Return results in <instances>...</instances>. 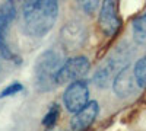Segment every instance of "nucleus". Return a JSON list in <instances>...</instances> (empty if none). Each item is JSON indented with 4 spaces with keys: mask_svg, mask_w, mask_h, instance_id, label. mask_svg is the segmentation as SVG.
Instances as JSON below:
<instances>
[{
    "mask_svg": "<svg viewBox=\"0 0 146 131\" xmlns=\"http://www.w3.org/2000/svg\"><path fill=\"white\" fill-rule=\"evenodd\" d=\"M57 0H25L22 7L25 29L32 37H44L56 23Z\"/></svg>",
    "mask_w": 146,
    "mask_h": 131,
    "instance_id": "nucleus-1",
    "label": "nucleus"
},
{
    "mask_svg": "<svg viewBox=\"0 0 146 131\" xmlns=\"http://www.w3.org/2000/svg\"><path fill=\"white\" fill-rule=\"evenodd\" d=\"M62 67V57L54 50L42 53L35 63V86L38 90L48 92L57 86L56 76Z\"/></svg>",
    "mask_w": 146,
    "mask_h": 131,
    "instance_id": "nucleus-2",
    "label": "nucleus"
},
{
    "mask_svg": "<svg viewBox=\"0 0 146 131\" xmlns=\"http://www.w3.org/2000/svg\"><path fill=\"white\" fill-rule=\"evenodd\" d=\"M129 66V55L124 51H115L108 60L96 70L94 80L98 86L107 88L110 83H113L115 76L120 73L121 68Z\"/></svg>",
    "mask_w": 146,
    "mask_h": 131,
    "instance_id": "nucleus-3",
    "label": "nucleus"
},
{
    "mask_svg": "<svg viewBox=\"0 0 146 131\" xmlns=\"http://www.w3.org/2000/svg\"><path fill=\"white\" fill-rule=\"evenodd\" d=\"M15 15L16 10L12 0H7L6 3L2 5V7H0V53L6 60L13 61H16V55L13 54L9 45V29L12 20L15 19Z\"/></svg>",
    "mask_w": 146,
    "mask_h": 131,
    "instance_id": "nucleus-4",
    "label": "nucleus"
},
{
    "mask_svg": "<svg viewBox=\"0 0 146 131\" xmlns=\"http://www.w3.org/2000/svg\"><path fill=\"white\" fill-rule=\"evenodd\" d=\"M89 99V88L88 83L85 80H73L70 85L67 86L66 92H64V106L66 109L70 112H78L80 111L85 105L88 103Z\"/></svg>",
    "mask_w": 146,
    "mask_h": 131,
    "instance_id": "nucleus-5",
    "label": "nucleus"
},
{
    "mask_svg": "<svg viewBox=\"0 0 146 131\" xmlns=\"http://www.w3.org/2000/svg\"><path fill=\"white\" fill-rule=\"evenodd\" d=\"M89 70V61L86 57H73L66 63L62 64L58 68L56 82L57 85H64V83H70L73 80H78L83 77Z\"/></svg>",
    "mask_w": 146,
    "mask_h": 131,
    "instance_id": "nucleus-6",
    "label": "nucleus"
},
{
    "mask_svg": "<svg viewBox=\"0 0 146 131\" xmlns=\"http://www.w3.org/2000/svg\"><path fill=\"white\" fill-rule=\"evenodd\" d=\"M100 26L107 35H114L120 26L117 16V0H104L100 12Z\"/></svg>",
    "mask_w": 146,
    "mask_h": 131,
    "instance_id": "nucleus-7",
    "label": "nucleus"
},
{
    "mask_svg": "<svg viewBox=\"0 0 146 131\" xmlns=\"http://www.w3.org/2000/svg\"><path fill=\"white\" fill-rule=\"evenodd\" d=\"M137 88H139V85L135 77V71H133V68L130 66H126L124 68H121L120 73L115 76V79L113 82V89L120 98L130 96V95L136 92Z\"/></svg>",
    "mask_w": 146,
    "mask_h": 131,
    "instance_id": "nucleus-8",
    "label": "nucleus"
},
{
    "mask_svg": "<svg viewBox=\"0 0 146 131\" xmlns=\"http://www.w3.org/2000/svg\"><path fill=\"white\" fill-rule=\"evenodd\" d=\"M98 111H100L98 103L96 102H88L80 111L75 112V117L72 118L70 127L73 130H85V128H88L95 121L96 115H98Z\"/></svg>",
    "mask_w": 146,
    "mask_h": 131,
    "instance_id": "nucleus-9",
    "label": "nucleus"
},
{
    "mask_svg": "<svg viewBox=\"0 0 146 131\" xmlns=\"http://www.w3.org/2000/svg\"><path fill=\"white\" fill-rule=\"evenodd\" d=\"M133 37L136 42L143 45L146 44V13H143L133 22Z\"/></svg>",
    "mask_w": 146,
    "mask_h": 131,
    "instance_id": "nucleus-10",
    "label": "nucleus"
},
{
    "mask_svg": "<svg viewBox=\"0 0 146 131\" xmlns=\"http://www.w3.org/2000/svg\"><path fill=\"white\" fill-rule=\"evenodd\" d=\"M133 71H135V77H136L139 88H145L146 86V57L140 58V60L135 64Z\"/></svg>",
    "mask_w": 146,
    "mask_h": 131,
    "instance_id": "nucleus-11",
    "label": "nucleus"
},
{
    "mask_svg": "<svg viewBox=\"0 0 146 131\" xmlns=\"http://www.w3.org/2000/svg\"><path fill=\"white\" fill-rule=\"evenodd\" d=\"M57 117H58V106L57 105H51V108L50 111L47 112V115L44 117V120H42V124L45 127H53L57 121Z\"/></svg>",
    "mask_w": 146,
    "mask_h": 131,
    "instance_id": "nucleus-12",
    "label": "nucleus"
},
{
    "mask_svg": "<svg viewBox=\"0 0 146 131\" xmlns=\"http://www.w3.org/2000/svg\"><path fill=\"white\" fill-rule=\"evenodd\" d=\"M79 6L82 7V10L88 15H92L94 12L98 9V5H100V0H78Z\"/></svg>",
    "mask_w": 146,
    "mask_h": 131,
    "instance_id": "nucleus-13",
    "label": "nucleus"
},
{
    "mask_svg": "<svg viewBox=\"0 0 146 131\" xmlns=\"http://www.w3.org/2000/svg\"><path fill=\"white\" fill-rule=\"evenodd\" d=\"M23 88L19 82H13L12 85H9L6 89L2 90V93H0V98H5V96H12V95H18V92H21Z\"/></svg>",
    "mask_w": 146,
    "mask_h": 131,
    "instance_id": "nucleus-14",
    "label": "nucleus"
}]
</instances>
